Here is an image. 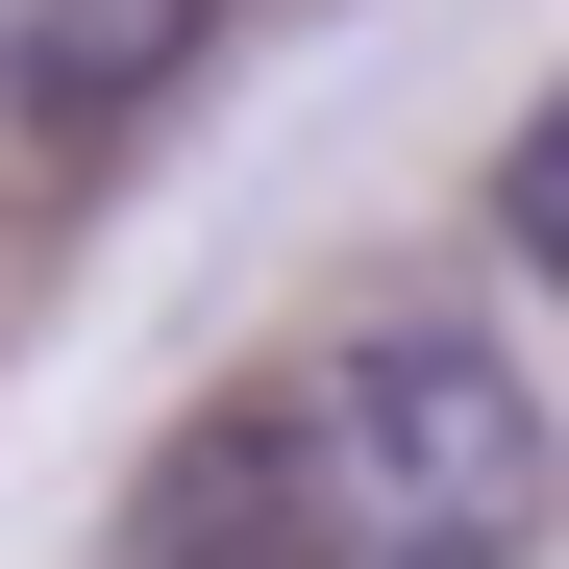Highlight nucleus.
I'll return each instance as SVG.
<instances>
[{"label":"nucleus","mask_w":569,"mask_h":569,"mask_svg":"<svg viewBox=\"0 0 569 569\" xmlns=\"http://www.w3.org/2000/svg\"><path fill=\"white\" fill-rule=\"evenodd\" d=\"M248 421H272V496H298V569H545L569 545V421L470 322H347Z\"/></svg>","instance_id":"nucleus-1"},{"label":"nucleus","mask_w":569,"mask_h":569,"mask_svg":"<svg viewBox=\"0 0 569 569\" xmlns=\"http://www.w3.org/2000/svg\"><path fill=\"white\" fill-rule=\"evenodd\" d=\"M223 0H0V100L26 124H149L173 74H199Z\"/></svg>","instance_id":"nucleus-2"},{"label":"nucleus","mask_w":569,"mask_h":569,"mask_svg":"<svg viewBox=\"0 0 569 569\" xmlns=\"http://www.w3.org/2000/svg\"><path fill=\"white\" fill-rule=\"evenodd\" d=\"M496 248L569 298V74H545V100H520V149H496Z\"/></svg>","instance_id":"nucleus-3"}]
</instances>
